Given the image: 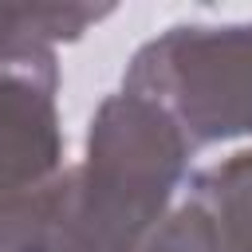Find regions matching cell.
I'll list each match as a JSON object with an SVG mask.
<instances>
[{
	"mask_svg": "<svg viewBox=\"0 0 252 252\" xmlns=\"http://www.w3.org/2000/svg\"><path fill=\"white\" fill-rule=\"evenodd\" d=\"M110 16L94 4H0V55L28 43H59L83 35L91 24Z\"/></svg>",
	"mask_w": 252,
	"mask_h": 252,
	"instance_id": "cell-5",
	"label": "cell"
},
{
	"mask_svg": "<svg viewBox=\"0 0 252 252\" xmlns=\"http://www.w3.org/2000/svg\"><path fill=\"white\" fill-rule=\"evenodd\" d=\"M59 67L47 43L0 55V213L59 181Z\"/></svg>",
	"mask_w": 252,
	"mask_h": 252,
	"instance_id": "cell-3",
	"label": "cell"
},
{
	"mask_svg": "<svg viewBox=\"0 0 252 252\" xmlns=\"http://www.w3.org/2000/svg\"><path fill=\"white\" fill-rule=\"evenodd\" d=\"M193 201H201L217 220L224 252H252V150L205 169Z\"/></svg>",
	"mask_w": 252,
	"mask_h": 252,
	"instance_id": "cell-4",
	"label": "cell"
},
{
	"mask_svg": "<svg viewBox=\"0 0 252 252\" xmlns=\"http://www.w3.org/2000/svg\"><path fill=\"white\" fill-rule=\"evenodd\" d=\"M122 91L161 106L189 146L252 134V24H177L150 39Z\"/></svg>",
	"mask_w": 252,
	"mask_h": 252,
	"instance_id": "cell-2",
	"label": "cell"
},
{
	"mask_svg": "<svg viewBox=\"0 0 252 252\" xmlns=\"http://www.w3.org/2000/svg\"><path fill=\"white\" fill-rule=\"evenodd\" d=\"M189 154L193 146L161 106L130 91L110 94L94 110L87 158L75 165L79 252H142L169 217Z\"/></svg>",
	"mask_w": 252,
	"mask_h": 252,
	"instance_id": "cell-1",
	"label": "cell"
},
{
	"mask_svg": "<svg viewBox=\"0 0 252 252\" xmlns=\"http://www.w3.org/2000/svg\"><path fill=\"white\" fill-rule=\"evenodd\" d=\"M142 252H224V244H220V228L209 217V209L201 201H189L154 228Z\"/></svg>",
	"mask_w": 252,
	"mask_h": 252,
	"instance_id": "cell-6",
	"label": "cell"
}]
</instances>
